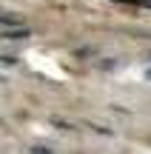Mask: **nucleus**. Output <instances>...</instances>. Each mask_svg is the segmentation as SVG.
<instances>
[{
	"label": "nucleus",
	"instance_id": "obj_1",
	"mask_svg": "<svg viewBox=\"0 0 151 154\" xmlns=\"http://www.w3.org/2000/svg\"><path fill=\"white\" fill-rule=\"evenodd\" d=\"M32 154H51L49 149H32Z\"/></svg>",
	"mask_w": 151,
	"mask_h": 154
},
{
	"label": "nucleus",
	"instance_id": "obj_2",
	"mask_svg": "<svg viewBox=\"0 0 151 154\" xmlns=\"http://www.w3.org/2000/svg\"><path fill=\"white\" fill-rule=\"evenodd\" d=\"M146 77H148V80H151V69H148V72H146Z\"/></svg>",
	"mask_w": 151,
	"mask_h": 154
},
{
	"label": "nucleus",
	"instance_id": "obj_3",
	"mask_svg": "<svg viewBox=\"0 0 151 154\" xmlns=\"http://www.w3.org/2000/svg\"><path fill=\"white\" fill-rule=\"evenodd\" d=\"M146 3H148V6H151V0H146Z\"/></svg>",
	"mask_w": 151,
	"mask_h": 154
}]
</instances>
